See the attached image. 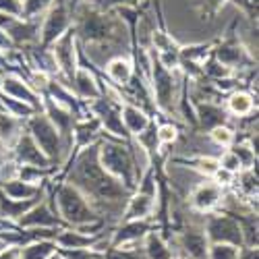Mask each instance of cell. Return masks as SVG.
Listing matches in <instances>:
<instances>
[{
  "label": "cell",
  "instance_id": "1",
  "mask_svg": "<svg viewBox=\"0 0 259 259\" xmlns=\"http://www.w3.org/2000/svg\"><path fill=\"white\" fill-rule=\"evenodd\" d=\"M71 185H75L98 211V205H118L128 189L102 168L98 145H85L71 170Z\"/></svg>",
  "mask_w": 259,
  "mask_h": 259
},
{
  "label": "cell",
  "instance_id": "2",
  "mask_svg": "<svg viewBox=\"0 0 259 259\" xmlns=\"http://www.w3.org/2000/svg\"><path fill=\"white\" fill-rule=\"evenodd\" d=\"M54 209L58 211V215L64 222H69L75 228L94 226L100 222V213L94 209V205L88 201V197L71 183H62L56 189Z\"/></svg>",
  "mask_w": 259,
  "mask_h": 259
},
{
  "label": "cell",
  "instance_id": "3",
  "mask_svg": "<svg viewBox=\"0 0 259 259\" xmlns=\"http://www.w3.org/2000/svg\"><path fill=\"white\" fill-rule=\"evenodd\" d=\"M77 33L92 46H110L124 29H118V23L102 11H94L90 7H81L77 15Z\"/></svg>",
  "mask_w": 259,
  "mask_h": 259
},
{
  "label": "cell",
  "instance_id": "4",
  "mask_svg": "<svg viewBox=\"0 0 259 259\" xmlns=\"http://www.w3.org/2000/svg\"><path fill=\"white\" fill-rule=\"evenodd\" d=\"M98 158H100L102 168L108 175L120 181L128 191H133L137 187L133 158H131L128 147H124L118 141H102L98 145Z\"/></svg>",
  "mask_w": 259,
  "mask_h": 259
},
{
  "label": "cell",
  "instance_id": "5",
  "mask_svg": "<svg viewBox=\"0 0 259 259\" xmlns=\"http://www.w3.org/2000/svg\"><path fill=\"white\" fill-rule=\"evenodd\" d=\"M27 133L33 137L37 147L48 156L50 162H54L62 156V137L46 114L35 112L33 116H29L27 118Z\"/></svg>",
  "mask_w": 259,
  "mask_h": 259
},
{
  "label": "cell",
  "instance_id": "6",
  "mask_svg": "<svg viewBox=\"0 0 259 259\" xmlns=\"http://www.w3.org/2000/svg\"><path fill=\"white\" fill-rule=\"evenodd\" d=\"M71 29V0H52L50 9L39 27V41L41 46H52L54 41Z\"/></svg>",
  "mask_w": 259,
  "mask_h": 259
},
{
  "label": "cell",
  "instance_id": "7",
  "mask_svg": "<svg viewBox=\"0 0 259 259\" xmlns=\"http://www.w3.org/2000/svg\"><path fill=\"white\" fill-rule=\"evenodd\" d=\"M203 232L209 243H232L243 247V230L236 218L226 213H209L203 222Z\"/></svg>",
  "mask_w": 259,
  "mask_h": 259
},
{
  "label": "cell",
  "instance_id": "8",
  "mask_svg": "<svg viewBox=\"0 0 259 259\" xmlns=\"http://www.w3.org/2000/svg\"><path fill=\"white\" fill-rule=\"evenodd\" d=\"M90 110L100 120L102 128H106L108 133H112L114 137H126L128 135L124 131V124L120 118V104L108 100V98H98L90 104Z\"/></svg>",
  "mask_w": 259,
  "mask_h": 259
},
{
  "label": "cell",
  "instance_id": "9",
  "mask_svg": "<svg viewBox=\"0 0 259 259\" xmlns=\"http://www.w3.org/2000/svg\"><path fill=\"white\" fill-rule=\"evenodd\" d=\"M13 154H15L17 164H21V166H35V168L48 170L52 164L48 160V156L37 147V143L33 141V137L29 133H21L17 137V141L13 143Z\"/></svg>",
  "mask_w": 259,
  "mask_h": 259
},
{
  "label": "cell",
  "instance_id": "10",
  "mask_svg": "<svg viewBox=\"0 0 259 259\" xmlns=\"http://www.w3.org/2000/svg\"><path fill=\"white\" fill-rule=\"evenodd\" d=\"M52 58L56 62L58 71H62L69 79H73L77 69V52H75V31H64L52 44Z\"/></svg>",
  "mask_w": 259,
  "mask_h": 259
},
{
  "label": "cell",
  "instance_id": "11",
  "mask_svg": "<svg viewBox=\"0 0 259 259\" xmlns=\"http://www.w3.org/2000/svg\"><path fill=\"white\" fill-rule=\"evenodd\" d=\"M152 81H154V94L158 100V106L162 110L170 112L172 110V100L177 94V79L172 75V71L164 69L162 64L156 60L152 64Z\"/></svg>",
  "mask_w": 259,
  "mask_h": 259
},
{
  "label": "cell",
  "instance_id": "12",
  "mask_svg": "<svg viewBox=\"0 0 259 259\" xmlns=\"http://www.w3.org/2000/svg\"><path fill=\"white\" fill-rule=\"evenodd\" d=\"M222 199H224L222 187L215 185L213 181H203L191 193V207L201 213H209L222 203Z\"/></svg>",
  "mask_w": 259,
  "mask_h": 259
},
{
  "label": "cell",
  "instance_id": "13",
  "mask_svg": "<svg viewBox=\"0 0 259 259\" xmlns=\"http://www.w3.org/2000/svg\"><path fill=\"white\" fill-rule=\"evenodd\" d=\"M0 92H3V96H9V98H13V100H21V102L33 106L37 112L41 110V100H39V96L31 90V85H29L27 81H23V79L17 77V75H7V77H3V81H0Z\"/></svg>",
  "mask_w": 259,
  "mask_h": 259
},
{
  "label": "cell",
  "instance_id": "14",
  "mask_svg": "<svg viewBox=\"0 0 259 259\" xmlns=\"http://www.w3.org/2000/svg\"><path fill=\"white\" fill-rule=\"evenodd\" d=\"M17 222L21 228H58L60 215L48 203H35Z\"/></svg>",
  "mask_w": 259,
  "mask_h": 259
},
{
  "label": "cell",
  "instance_id": "15",
  "mask_svg": "<svg viewBox=\"0 0 259 259\" xmlns=\"http://www.w3.org/2000/svg\"><path fill=\"white\" fill-rule=\"evenodd\" d=\"M156 211V195H149L145 191H137L128 199L126 207L122 209V222L128 220H147Z\"/></svg>",
  "mask_w": 259,
  "mask_h": 259
},
{
  "label": "cell",
  "instance_id": "16",
  "mask_svg": "<svg viewBox=\"0 0 259 259\" xmlns=\"http://www.w3.org/2000/svg\"><path fill=\"white\" fill-rule=\"evenodd\" d=\"M179 243H181V249H185V253L191 259H207L209 241L203 228H187L185 232H181Z\"/></svg>",
  "mask_w": 259,
  "mask_h": 259
},
{
  "label": "cell",
  "instance_id": "17",
  "mask_svg": "<svg viewBox=\"0 0 259 259\" xmlns=\"http://www.w3.org/2000/svg\"><path fill=\"white\" fill-rule=\"evenodd\" d=\"M73 85H75V92L81 100H88V102H94L98 98H102V90L98 85V79L94 77L92 71L83 69V67H77L75 69V75H73Z\"/></svg>",
  "mask_w": 259,
  "mask_h": 259
},
{
  "label": "cell",
  "instance_id": "18",
  "mask_svg": "<svg viewBox=\"0 0 259 259\" xmlns=\"http://www.w3.org/2000/svg\"><path fill=\"white\" fill-rule=\"evenodd\" d=\"M120 118L124 124V131L135 137L149 124V116L143 108H139L137 104H128V102H124L120 106Z\"/></svg>",
  "mask_w": 259,
  "mask_h": 259
},
{
  "label": "cell",
  "instance_id": "19",
  "mask_svg": "<svg viewBox=\"0 0 259 259\" xmlns=\"http://www.w3.org/2000/svg\"><path fill=\"white\" fill-rule=\"evenodd\" d=\"M249 58H251L249 50L245 46H241L239 41H226V44L218 46V50H215V60L222 62L228 69L243 67V62L249 60Z\"/></svg>",
  "mask_w": 259,
  "mask_h": 259
},
{
  "label": "cell",
  "instance_id": "20",
  "mask_svg": "<svg viewBox=\"0 0 259 259\" xmlns=\"http://www.w3.org/2000/svg\"><path fill=\"white\" fill-rule=\"evenodd\" d=\"M3 195L15 201H25V199H39L41 195V187L27 183V181H21V179H11L7 183H3Z\"/></svg>",
  "mask_w": 259,
  "mask_h": 259
},
{
  "label": "cell",
  "instance_id": "21",
  "mask_svg": "<svg viewBox=\"0 0 259 259\" xmlns=\"http://www.w3.org/2000/svg\"><path fill=\"white\" fill-rule=\"evenodd\" d=\"M147 232H149V224L145 220H128V222H122V226L114 232L110 245L112 247H118V245H126V243H139Z\"/></svg>",
  "mask_w": 259,
  "mask_h": 259
},
{
  "label": "cell",
  "instance_id": "22",
  "mask_svg": "<svg viewBox=\"0 0 259 259\" xmlns=\"http://www.w3.org/2000/svg\"><path fill=\"white\" fill-rule=\"evenodd\" d=\"M96 243V236L83 232V230H58L54 245L62 251H73V249H90Z\"/></svg>",
  "mask_w": 259,
  "mask_h": 259
},
{
  "label": "cell",
  "instance_id": "23",
  "mask_svg": "<svg viewBox=\"0 0 259 259\" xmlns=\"http://www.w3.org/2000/svg\"><path fill=\"white\" fill-rule=\"evenodd\" d=\"M143 255L145 259H175L170 245L158 232H152V230L143 236Z\"/></svg>",
  "mask_w": 259,
  "mask_h": 259
},
{
  "label": "cell",
  "instance_id": "24",
  "mask_svg": "<svg viewBox=\"0 0 259 259\" xmlns=\"http://www.w3.org/2000/svg\"><path fill=\"white\" fill-rule=\"evenodd\" d=\"M100 131H102V124H100V120L92 114L90 118L85 116V118H81L77 124H73V137L77 139V143L81 145V147H85V145H92L94 141H96V137L100 135Z\"/></svg>",
  "mask_w": 259,
  "mask_h": 259
},
{
  "label": "cell",
  "instance_id": "25",
  "mask_svg": "<svg viewBox=\"0 0 259 259\" xmlns=\"http://www.w3.org/2000/svg\"><path fill=\"white\" fill-rule=\"evenodd\" d=\"M106 73L110 77V81H114L118 88H126L128 81L133 79V64H131V60L118 56L106 64Z\"/></svg>",
  "mask_w": 259,
  "mask_h": 259
},
{
  "label": "cell",
  "instance_id": "26",
  "mask_svg": "<svg viewBox=\"0 0 259 259\" xmlns=\"http://www.w3.org/2000/svg\"><path fill=\"white\" fill-rule=\"evenodd\" d=\"M197 120L203 128H213L226 122V112L213 102H201L197 106Z\"/></svg>",
  "mask_w": 259,
  "mask_h": 259
},
{
  "label": "cell",
  "instance_id": "27",
  "mask_svg": "<svg viewBox=\"0 0 259 259\" xmlns=\"http://www.w3.org/2000/svg\"><path fill=\"white\" fill-rule=\"evenodd\" d=\"M21 133H23L21 131V120L11 116L5 110H0V143L13 147V143L17 141Z\"/></svg>",
  "mask_w": 259,
  "mask_h": 259
},
{
  "label": "cell",
  "instance_id": "28",
  "mask_svg": "<svg viewBox=\"0 0 259 259\" xmlns=\"http://www.w3.org/2000/svg\"><path fill=\"white\" fill-rule=\"evenodd\" d=\"M255 108V102H253V96L247 94V92H232L228 96V112L239 116V118H245L253 112Z\"/></svg>",
  "mask_w": 259,
  "mask_h": 259
},
{
  "label": "cell",
  "instance_id": "29",
  "mask_svg": "<svg viewBox=\"0 0 259 259\" xmlns=\"http://www.w3.org/2000/svg\"><path fill=\"white\" fill-rule=\"evenodd\" d=\"M54 251H56L54 241H31L21 249L19 259H46Z\"/></svg>",
  "mask_w": 259,
  "mask_h": 259
},
{
  "label": "cell",
  "instance_id": "30",
  "mask_svg": "<svg viewBox=\"0 0 259 259\" xmlns=\"http://www.w3.org/2000/svg\"><path fill=\"white\" fill-rule=\"evenodd\" d=\"M0 104H3V110H5V112H9L11 116H15V118H19V120L29 118V116H33V114L37 112L33 106L21 102V100H13V98H9V96L0 98Z\"/></svg>",
  "mask_w": 259,
  "mask_h": 259
},
{
  "label": "cell",
  "instance_id": "31",
  "mask_svg": "<svg viewBox=\"0 0 259 259\" xmlns=\"http://www.w3.org/2000/svg\"><path fill=\"white\" fill-rule=\"evenodd\" d=\"M241 247L232 243H209L207 259H239Z\"/></svg>",
  "mask_w": 259,
  "mask_h": 259
},
{
  "label": "cell",
  "instance_id": "32",
  "mask_svg": "<svg viewBox=\"0 0 259 259\" xmlns=\"http://www.w3.org/2000/svg\"><path fill=\"white\" fill-rule=\"evenodd\" d=\"M152 44L158 50V54H162V52H179L181 50V46L164 29H154L152 31Z\"/></svg>",
  "mask_w": 259,
  "mask_h": 259
},
{
  "label": "cell",
  "instance_id": "33",
  "mask_svg": "<svg viewBox=\"0 0 259 259\" xmlns=\"http://www.w3.org/2000/svg\"><path fill=\"white\" fill-rule=\"evenodd\" d=\"M52 5V0H23V13H21V19L25 21H35L37 15L46 13Z\"/></svg>",
  "mask_w": 259,
  "mask_h": 259
},
{
  "label": "cell",
  "instance_id": "34",
  "mask_svg": "<svg viewBox=\"0 0 259 259\" xmlns=\"http://www.w3.org/2000/svg\"><path fill=\"white\" fill-rule=\"evenodd\" d=\"M232 154L239 158L243 170L253 168V164L257 162V152L251 147V143H245V141H243V143H236V145L232 147Z\"/></svg>",
  "mask_w": 259,
  "mask_h": 259
},
{
  "label": "cell",
  "instance_id": "35",
  "mask_svg": "<svg viewBox=\"0 0 259 259\" xmlns=\"http://www.w3.org/2000/svg\"><path fill=\"white\" fill-rule=\"evenodd\" d=\"M239 181H241V191L247 195V199L251 197H257V175H255V170L253 168H247V170H241L239 172Z\"/></svg>",
  "mask_w": 259,
  "mask_h": 259
},
{
  "label": "cell",
  "instance_id": "36",
  "mask_svg": "<svg viewBox=\"0 0 259 259\" xmlns=\"http://www.w3.org/2000/svg\"><path fill=\"white\" fill-rule=\"evenodd\" d=\"M209 139L215 145H220V147H228L234 141V131L230 126H226V124H218V126L209 128Z\"/></svg>",
  "mask_w": 259,
  "mask_h": 259
},
{
  "label": "cell",
  "instance_id": "37",
  "mask_svg": "<svg viewBox=\"0 0 259 259\" xmlns=\"http://www.w3.org/2000/svg\"><path fill=\"white\" fill-rule=\"evenodd\" d=\"M133 245H137V243H126V245L112 247V251L108 253V255H104V259H145L143 253L131 249Z\"/></svg>",
  "mask_w": 259,
  "mask_h": 259
},
{
  "label": "cell",
  "instance_id": "38",
  "mask_svg": "<svg viewBox=\"0 0 259 259\" xmlns=\"http://www.w3.org/2000/svg\"><path fill=\"white\" fill-rule=\"evenodd\" d=\"M203 64V73L205 75H209L211 79H218V81H222V79H228L230 75H232V69H228V67H224L222 62H218V60H207V62H201Z\"/></svg>",
  "mask_w": 259,
  "mask_h": 259
},
{
  "label": "cell",
  "instance_id": "39",
  "mask_svg": "<svg viewBox=\"0 0 259 259\" xmlns=\"http://www.w3.org/2000/svg\"><path fill=\"white\" fill-rule=\"evenodd\" d=\"M193 166V170L197 172V175H203V177H213V172L218 170V160L215 158H205V156H201V158H197V160H193L191 162Z\"/></svg>",
  "mask_w": 259,
  "mask_h": 259
},
{
  "label": "cell",
  "instance_id": "40",
  "mask_svg": "<svg viewBox=\"0 0 259 259\" xmlns=\"http://www.w3.org/2000/svg\"><path fill=\"white\" fill-rule=\"evenodd\" d=\"M226 3H228V0H199V3H197L199 15H201L203 19H211Z\"/></svg>",
  "mask_w": 259,
  "mask_h": 259
},
{
  "label": "cell",
  "instance_id": "41",
  "mask_svg": "<svg viewBox=\"0 0 259 259\" xmlns=\"http://www.w3.org/2000/svg\"><path fill=\"white\" fill-rule=\"evenodd\" d=\"M218 166L224 168V170H228V172H232V175H239V172L243 170L239 158L232 154V149H228V152H224V154L218 158Z\"/></svg>",
  "mask_w": 259,
  "mask_h": 259
},
{
  "label": "cell",
  "instance_id": "42",
  "mask_svg": "<svg viewBox=\"0 0 259 259\" xmlns=\"http://www.w3.org/2000/svg\"><path fill=\"white\" fill-rule=\"evenodd\" d=\"M177 139H179V128H177L175 124L166 122V124L158 126V143H162V145H170V143H175Z\"/></svg>",
  "mask_w": 259,
  "mask_h": 259
},
{
  "label": "cell",
  "instance_id": "43",
  "mask_svg": "<svg viewBox=\"0 0 259 259\" xmlns=\"http://www.w3.org/2000/svg\"><path fill=\"white\" fill-rule=\"evenodd\" d=\"M0 13L15 17V19H21V13H23V0H0Z\"/></svg>",
  "mask_w": 259,
  "mask_h": 259
},
{
  "label": "cell",
  "instance_id": "44",
  "mask_svg": "<svg viewBox=\"0 0 259 259\" xmlns=\"http://www.w3.org/2000/svg\"><path fill=\"white\" fill-rule=\"evenodd\" d=\"M29 85H33V92H44L48 90L50 85V79H48V73H41V71H33L31 77H29Z\"/></svg>",
  "mask_w": 259,
  "mask_h": 259
},
{
  "label": "cell",
  "instance_id": "45",
  "mask_svg": "<svg viewBox=\"0 0 259 259\" xmlns=\"http://www.w3.org/2000/svg\"><path fill=\"white\" fill-rule=\"evenodd\" d=\"M234 177H236V175H232V172H228V170H224V168L218 166V170L213 172V183L220 185V187L224 189V187H228V185L234 183Z\"/></svg>",
  "mask_w": 259,
  "mask_h": 259
},
{
  "label": "cell",
  "instance_id": "46",
  "mask_svg": "<svg viewBox=\"0 0 259 259\" xmlns=\"http://www.w3.org/2000/svg\"><path fill=\"white\" fill-rule=\"evenodd\" d=\"M139 0H100V5L108 11V9H118V7H135Z\"/></svg>",
  "mask_w": 259,
  "mask_h": 259
},
{
  "label": "cell",
  "instance_id": "47",
  "mask_svg": "<svg viewBox=\"0 0 259 259\" xmlns=\"http://www.w3.org/2000/svg\"><path fill=\"white\" fill-rule=\"evenodd\" d=\"M13 48H15V41L11 39V35L7 33V29L0 27V52L7 54V52H11Z\"/></svg>",
  "mask_w": 259,
  "mask_h": 259
},
{
  "label": "cell",
  "instance_id": "48",
  "mask_svg": "<svg viewBox=\"0 0 259 259\" xmlns=\"http://www.w3.org/2000/svg\"><path fill=\"white\" fill-rule=\"evenodd\" d=\"M19 253H21L19 247L9 245V247H5L3 251H0V259H19Z\"/></svg>",
  "mask_w": 259,
  "mask_h": 259
},
{
  "label": "cell",
  "instance_id": "49",
  "mask_svg": "<svg viewBox=\"0 0 259 259\" xmlns=\"http://www.w3.org/2000/svg\"><path fill=\"white\" fill-rule=\"evenodd\" d=\"M239 259H257V249H247V251H241Z\"/></svg>",
  "mask_w": 259,
  "mask_h": 259
},
{
  "label": "cell",
  "instance_id": "50",
  "mask_svg": "<svg viewBox=\"0 0 259 259\" xmlns=\"http://www.w3.org/2000/svg\"><path fill=\"white\" fill-rule=\"evenodd\" d=\"M46 259H64V255H62V253H58V251H54V253H50Z\"/></svg>",
  "mask_w": 259,
  "mask_h": 259
},
{
  "label": "cell",
  "instance_id": "51",
  "mask_svg": "<svg viewBox=\"0 0 259 259\" xmlns=\"http://www.w3.org/2000/svg\"><path fill=\"white\" fill-rule=\"evenodd\" d=\"M5 247H7V245H5V243H3V239H0V251H3V249H5Z\"/></svg>",
  "mask_w": 259,
  "mask_h": 259
},
{
  "label": "cell",
  "instance_id": "52",
  "mask_svg": "<svg viewBox=\"0 0 259 259\" xmlns=\"http://www.w3.org/2000/svg\"><path fill=\"white\" fill-rule=\"evenodd\" d=\"M0 60H3V52H0Z\"/></svg>",
  "mask_w": 259,
  "mask_h": 259
}]
</instances>
